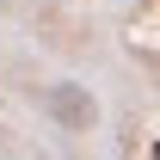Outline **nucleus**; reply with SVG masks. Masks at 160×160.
Returning a JSON list of instances; mask_svg holds the SVG:
<instances>
[{
	"instance_id": "nucleus-1",
	"label": "nucleus",
	"mask_w": 160,
	"mask_h": 160,
	"mask_svg": "<svg viewBox=\"0 0 160 160\" xmlns=\"http://www.w3.org/2000/svg\"><path fill=\"white\" fill-rule=\"evenodd\" d=\"M49 117L68 123V129H92V123H99V99H92L86 86H74V80H68V86H49Z\"/></svg>"
},
{
	"instance_id": "nucleus-2",
	"label": "nucleus",
	"mask_w": 160,
	"mask_h": 160,
	"mask_svg": "<svg viewBox=\"0 0 160 160\" xmlns=\"http://www.w3.org/2000/svg\"><path fill=\"white\" fill-rule=\"evenodd\" d=\"M148 154H154V160H160V136H154V142H148Z\"/></svg>"
}]
</instances>
